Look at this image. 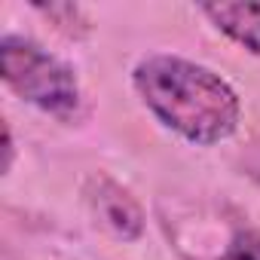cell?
I'll use <instances>...</instances> for the list:
<instances>
[{
  "label": "cell",
  "instance_id": "cell-1",
  "mask_svg": "<svg viewBox=\"0 0 260 260\" xmlns=\"http://www.w3.org/2000/svg\"><path fill=\"white\" fill-rule=\"evenodd\" d=\"M144 104L193 144H217L239 125V95L205 64L178 55H150L135 68Z\"/></svg>",
  "mask_w": 260,
  "mask_h": 260
},
{
  "label": "cell",
  "instance_id": "cell-2",
  "mask_svg": "<svg viewBox=\"0 0 260 260\" xmlns=\"http://www.w3.org/2000/svg\"><path fill=\"white\" fill-rule=\"evenodd\" d=\"M7 86L52 116H71L80 107V86L68 64L22 37H4L0 43Z\"/></svg>",
  "mask_w": 260,
  "mask_h": 260
},
{
  "label": "cell",
  "instance_id": "cell-3",
  "mask_svg": "<svg viewBox=\"0 0 260 260\" xmlns=\"http://www.w3.org/2000/svg\"><path fill=\"white\" fill-rule=\"evenodd\" d=\"M202 13L239 46L260 55V0H245V4H208Z\"/></svg>",
  "mask_w": 260,
  "mask_h": 260
},
{
  "label": "cell",
  "instance_id": "cell-4",
  "mask_svg": "<svg viewBox=\"0 0 260 260\" xmlns=\"http://www.w3.org/2000/svg\"><path fill=\"white\" fill-rule=\"evenodd\" d=\"M98 202H101V217H104V223H107L116 236H122V239L141 236V211H138V205L132 202V196H128L125 190L107 184L104 193L98 196Z\"/></svg>",
  "mask_w": 260,
  "mask_h": 260
},
{
  "label": "cell",
  "instance_id": "cell-5",
  "mask_svg": "<svg viewBox=\"0 0 260 260\" xmlns=\"http://www.w3.org/2000/svg\"><path fill=\"white\" fill-rule=\"evenodd\" d=\"M220 260H260V233H242L233 239Z\"/></svg>",
  "mask_w": 260,
  "mask_h": 260
}]
</instances>
